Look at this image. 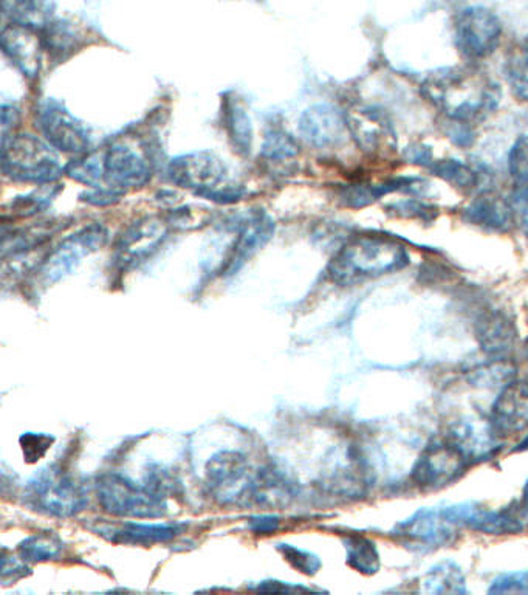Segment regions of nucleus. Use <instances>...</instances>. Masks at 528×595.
Here are the masks:
<instances>
[{
    "label": "nucleus",
    "instance_id": "1",
    "mask_svg": "<svg viewBox=\"0 0 528 595\" xmlns=\"http://www.w3.org/2000/svg\"><path fill=\"white\" fill-rule=\"evenodd\" d=\"M422 95L445 120L475 124L501 105L500 84L476 66L437 69L424 78Z\"/></svg>",
    "mask_w": 528,
    "mask_h": 595
},
{
    "label": "nucleus",
    "instance_id": "2",
    "mask_svg": "<svg viewBox=\"0 0 528 595\" xmlns=\"http://www.w3.org/2000/svg\"><path fill=\"white\" fill-rule=\"evenodd\" d=\"M408 264V251L397 240L384 236H357L336 251L328 262L327 276L336 286H357L398 272Z\"/></svg>",
    "mask_w": 528,
    "mask_h": 595
},
{
    "label": "nucleus",
    "instance_id": "3",
    "mask_svg": "<svg viewBox=\"0 0 528 595\" xmlns=\"http://www.w3.org/2000/svg\"><path fill=\"white\" fill-rule=\"evenodd\" d=\"M2 172L13 182L50 185L64 174L55 147L32 134L2 136Z\"/></svg>",
    "mask_w": 528,
    "mask_h": 595
},
{
    "label": "nucleus",
    "instance_id": "4",
    "mask_svg": "<svg viewBox=\"0 0 528 595\" xmlns=\"http://www.w3.org/2000/svg\"><path fill=\"white\" fill-rule=\"evenodd\" d=\"M24 502L29 509L53 519H72L86 509V487L64 468L48 467L25 487Z\"/></svg>",
    "mask_w": 528,
    "mask_h": 595
},
{
    "label": "nucleus",
    "instance_id": "5",
    "mask_svg": "<svg viewBox=\"0 0 528 595\" xmlns=\"http://www.w3.org/2000/svg\"><path fill=\"white\" fill-rule=\"evenodd\" d=\"M96 497L107 513L120 519H160L168 513V498L120 473H106L96 480Z\"/></svg>",
    "mask_w": 528,
    "mask_h": 595
},
{
    "label": "nucleus",
    "instance_id": "6",
    "mask_svg": "<svg viewBox=\"0 0 528 595\" xmlns=\"http://www.w3.org/2000/svg\"><path fill=\"white\" fill-rule=\"evenodd\" d=\"M109 233L101 224H91L62 239L47 257L40 260L38 267L33 272L32 287L36 290H46L68 276L72 275L84 258L106 246Z\"/></svg>",
    "mask_w": 528,
    "mask_h": 595
},
{
    "label": "nucleus",
    "instance_id": "7",
    "mask_svg": "<svg viewBox=\"0 0 528 595\" xmlns=\"http://www.w3.org/2000/svg\"><path fill=\"white\" fill-rule=\"evenodd\" d=\"M251 471L245 454L225 450L214 454L205 468V486L213 500L225 505H249Z\"/></svg>",
    "mask_w": 528,
    "mask_h": 595
},
{
    "label": "nucleus",
    "instance_id": "8",
    "mask_svg": "<svg viewBox=\"0 0 528 595\" xmlns=\"http://www.w3.org/2000/svg\"><path fill=\"white\" fill-rule=\"evenodd\" d=\"M470 457V450L460 441L432 443L413 464L412 483L427 491L452 486L467 471Z\"/></svg>",
    "mask_w": 528,
    "mask_h": 595
},
{
    "label": "nucleus",
    "instance_id": "9",
    "mask_svg": "<svg viewBox=\"0 0 528 595\" xmlns=\"http://www.w3.org/2000/svg\"><path fill=\"white\" fill-rule=\"evenodd\" d=\"M454 38L457 50L467 61L478 62L490 58L501 44L500 17L485 7H468L454 21Z\"/></svg>",
    "mask_w": 528,
    "mask_h": 595
},
{
    "label": "nucleus",
    "instance_id": "10",
    "mask_svg": "<svg viewBox=\"0 0 528 595\" xmlns=\"http://www.w3.org/2000/svg\"><path fill=\"white\" fill-rule=\"evenodd\" d=\"M171 231L168 219L147 216L135 221L116 240L113 265L120 272L140 267L160 250Z\"/></svg>",
    "mask_w": 528,
    "mask_h": 595
},
{
    "label": "nucleus",
    "instance_id": "11",
    "mask_svg": "<svg viewBox=\"0 0 528 595\" xmlns=\"http://www.w3.org/2000/svg\"><path fill=\"white\" fill-rule=\"evenodd\" d=\"M347 132L364 154L376 158L393 157L398 150L393 121L375 106H357L346 112Z\"/></svg>",
    "mask_w": 528,
    "mask_h": 595
},
{
    "label": "nucleus",
    "instance_id": "12",
    "mask_svg": "<svg viewBox=\"0 0 528 595\" xmlns=\"http://www.w3.org/2000/svg\"><path fill=\"white\" fill-rule=\"evenodd\" d=\"M38 126L46 142L59 153L83 155L91 150V132L86 126L57 99H47L40 105Z\"/></svg>",
    "mask_w": 528,
    "mask_h": 595
},
{
    "label": "nucleus",
    "instance_id": "13",
    "mask_svg": "<svg viewBox=\"0 0 528 595\" xmlns=\"http://www.w3.org/2000/svg\"><path fill=\"white\" fill-rule=\"evenodd\" d=\"M457 524L445 510H420L411 519L394 528V537L405 546L419 552H431L456 542Z\"/></svg>",
    "mask_w": 528,
    "mask_h": 595
},
{
    "label": "nucleus",
    "instance_id": "14",
    "mask_svg": "<svg viewBox=\"0 0 528 595\" xmlns=\"http://www.w3.org/2000/svg\"><path fill=\"white\" fill-rule=\"evenodd\" d=\"M166 172L176 187L194 191L199 198L217 190L225 180V165L216 154L208 151L172 158Z\"/></svg>",
    "mask_w": 528,
    "mask_h": 595
},
{
    "label": "nucleus",
    "instance_id": "15",
    "mask_svg": "<svg viewBox=\"0 0 528 595\" xmlns=\"http://www.w3.org/2000/svg\"><path fill=\"white\" fill-rule=\"evenodd\" d=\"M276 224L273 217L265 212L250 213L245 219L239 222L235 242L221 262L220 276H232L257 253L275 236Z\"/></svg>",
    "mask_w": 528,
    "mask_h": 595
},
{
    "label": "nucleus",
    "instance_id": "16",
    "mask_svg": "<svg viewBox=\"0 0 528 595\" xmlns=\"http://www.w3.org/2000/svg\"><path fill=\"white\" fill-rule=\"evenodd\" d=\"M105 158V187L125 192L134 188H143L151 180L149 160L142 151L131 144L116 142L103 153Z\"/></svg>",
    "mask_w": 528,
    "mask_h": 595
},
{
    "label": "nucleus",
    "instance_id": "17",
    "mask_svg": "<svg viewBox=\"0 0 528 595\" xmlns=\"http://www.w3.org/2000/svg\"><path fill=\"white\" fill-rule=\"evenodd\" d=\"M0 47L22 75L36 80L43 70V38L39 29L10 24L0 33Z\"/></svg>",
    "mask_w": 528,
    "mask_h": 595
},
{
    "label": "nucleus",
    "instance_id": "18",
    "mask_svg": "<svg viewBox=\"0 0 528 595\" xmlns=\"http://www.w3.org/2000/svg\"><path fill=\"white\" fill-rule=\"evenodd\" d=\"M443 510L457 526L482 534L512 535L524 528V521L519 519L516 510H490L476 504H460Z\"/></svg>",
    "mask_w": 528,
    "mask_h": 595
},
{
    "label": "nucleus",
    "instance_id": "19",
    "mask_svg": "<svg viewBox=\"0 0 528 595\" xmlns=\"http://www.w3.org/2000/svg\"><path fill=\"white\" fill-rule=\"evenodd\" d=\"M491 431L496 436L518 435L528 428V383L513 382L502 390L491 408Z\"/></svg>",
    "mask_w": 528,
    "mask_h": 595
},
{
    "label": "nucleus",
    "instance_id": "20",
    "mask_svg": "<svg viewBox=\"0 0 528 595\" xmlns=\"http://www.w3.org/2000/svg\"><path fill=\"white\" fill-rule=\"evenodd\" d=\"M346 131V112L327 103L309 107L299 118V132L302 139L315 147L334 146L341 142Z\"/></svg>",
    "mask_w": 528,
    "mask_h": 595
},
{
    "label": "nucleus",
    "instance_id": "21",
    "mask_svg": "<svg viewBox=\"0 0 528 595\" xmlns=\"http://www.w3.org/2000/svg\"><path fill=\"white\" fill-rule=\"evenodd\" d=\"M297 495V484L275 465H267V467L254 472L249 505L262 509H283L291 504Z\"/></svg>",
    "mask_w": 528,
    "mask_h": 595
},
{
    "label": "nucleus",
    "instance_id": "22",
    "mask_svg": "<svg viewBox=\"0 0 528 595\" xmlns=\"http://www.w3.org/2000/svg\"><path fill=\"white\" fill-rule=\"evenodd\" d=\"M464 212L465 221L482 230L507 233L515 225L508 199L494 191L480 192Z\"/></svg>",
    "mask_w": 528,
    "mask_h": 595
},
{
    "label": "nucleus",
    "instance_id": "23",
    "mask_svg": "<svg viewBox=\"0 0 528 595\" xmlns=\"http://www.w3.org/2000/svg\"><path fill=\"white\" fill-rule=\"evenodd\" d=\"M65 225L62 221H43L38 224L28 225L20 230H11L10 235L3 233L2 236V260L10 261L22 260L32 251L39 250L46 246L48 240L53 238L57 233L64 230Z\"/></svg>",
    "mask_w": 528,
    "mask_h": 595
},
{
    "label": "nucleus",
    "instance_id": "24",
    "mask_svg": "<svg viewBox=\"0 0 528 595\" xmlns=\"http://www.w3.org/2000/svg\"><path fill=\"white\" fill-rule=\"evenodd\" d=\"M182 524H143L124 523L121 526L98 528L103 537L118 545L151 546L155 543H166L182 534Z\"/></svg>",
    "mask_w": 528,
    "mask_h": 595
},
{
    "label": "nucleus",
    "instance_id": "25",
    "mask_svg": "<svg viewBox=\"0 0 528 595\" xmlns=\"http://www.w3.org/2000/svg\"><path fill=\"white\" fill-rule=\"evenodd\" d=\"M478 340L483 353L491 357H505L516 343V328L502 312H490L480 318Z\"/></svg>",
    "mask_w": 528,
    "mask_h": 595
},
{
    "label": "nucleus",
    "instance_id": "26",
    "mask_svg": "<svg viewBox=\"0 0 528 595\" xmlns=\"http://www.w3.org/2000/svg\"><path fill=\"white\" fill-rule=\"evenodd\" d=\"M221 110H224L221 112L224 126L232 147L242 157H249L253 150L254 131L245 103L238 95L227 94Z\"/></svg>",
    "mask_w": 528,
    "mask_h": 595
},
{
    "label": "nucleus",
    "instance_id": "27",
    "mask_svg": "<svg viewBox=\"0 0 528 595\" xmlns=\"http://www.w3.org/2000/svg\"><path fill=\"white\" fill-rule=\"evenodd\" d=\"M0 10L11 24L40 32L53 21L55 0H0Z\"/></svg>",
    "mask_w": 528,
    "mask_h": 595
},
{
    "label": "nucleus",
    "instance_id": "28",
    "mask_svg": "<svg viewBox=\"0 0 528 595\" xmlns=\"http://www.w3.org/2000/svg\"><path fill=\"white\" fill-rule=\"evenodd\" d=\"M40 38H43L44 50L57 64L72 57L83 40L80 29L68 21H51L40 29Z\"/></svg>",
    "mask_w": 528,
    "mask_h": 595
},
{
    "label": "nucleus",
    "instance_id": "29",
    "mask_svg": "<svg viewBox=\"0 0 528 595\" xmlns=\"http://www.w3.org/2000/svg\"><path fill=\"white\" fill-rule=\"evenodd\" d=\"M504 73L512 94L519 102L528 103V44L509 48L505 57Z\"/></svg>",
    "mask_w": 528,
    "mask_h": 595
},
{
    "label": "nucleus",
    "instance_id": "30",
    "mask_svg": "<svg viewBox=\"0 0 528 595\" xmlns=\"http://www.w3.org/2000/svg\"><path fill=\"white\" fill-rule=\"evenodd\" d=\"M299 154V143L283 126H272L265 132L261 157L268 164H286Z\"/></svg>",
    "mask_w": 528,
    "mask_h": 595
},
{
    "label": "nucleus",
    "instance_id": "31",
    "mask_svg": "<svg viewBox=\"0 0 528 595\" xmlns=\"http://www.w3.org/2000/svg\"><path fill=\"white\" fill-rule=\"evenodd\" d=\"M347 564L364 575H374L380 569V552L375 543L361 535L345 538Z\"/></svg>",
    "mask_w": 528,
    "mask_h": 595
},
{
    "label": "nucleus",
    "instance_id": "32",
    "mask_svg": "<svg viewBox=\"0 0 528 595\" xmlns=\"http://www.w3.org/2000/svg\"><path fill=\"white\" fill-rule=\"evenodd\" d=\"M467 580L459 568L454 563H442L432 568L424 575L422 585L427 593L432 594H464L467 593L465 586Z\"/></svg>",
    "mask_w": 528,
    "mask_h": 595
},
{
    "label": "nucleus",
    "instance_id": "33",
    "mask_svg": "<svg viewBox=\"0 0 528 595\" xmlns=\"http://www.w3.org/2000/svg\"><path fill=\"white\" fill-rule=\"evenodd\" d=\"M64 543L57 534H35L21 542L20 556L27 563H43V561L55 560L61 556Z\"/></svg>",
    "mask_w": 528,
    "mask_h": 595
},
{
    "label": "nucleus",
    "instance_id": "34",
    "mask_svg": "<svg viewBox=\"0 0 528 595\" xmlns=\"http://www.w3.org/2000/svg\"><path fill=\"white\" fill-rule=\"evenodd\" d=\"M64 174L86 187H105V158L103 154L77 155L65 166Z\"/></svg>",
    "mask_w": 528,
    "mask_h": 595
},
{
    "label": "nucleus",
    "instance_id": "35",
    "mask_svg": "<svg viewBox=\"0 0 528 595\" xmlns=\"http://www.w3.org/2000/svg\"><path fill=\"white\" fill-rule=\"evenodd\" d=\"M59 191H61L59 185H39V190L14 199L10 205L11 213L21 217H32L46 212L47 209H50L51 202L55 201Z\"/></svg>",
    "mask_w": 528,
    "mask_h": 595
},
{
    "label": "nucleus",
    "instance_id": "36",
    "mask_svg": "<svg viewBox=\"0 0 528 595\" xmlns=\"http://www.w3.org/2000/svg\"><path fill=\"white\" fill-rule=\"evenodd\" d=\"M428 168L434 176L441 177L445 182L459 188V190H475L476 185L479 183L478 172L459 160L432 162Z\"/></svg>",
    "mask_w": 528,
    "mask_h": 595
},
{
    "label": "nucleus",
    "instance_id": "37",
    "mask_svg": "<svg viewBox=\"0 0 528 595\" xmlns=\"http://www.w3.org/2000/svg\"><path fill=\"white\" fill-rule=\"evenodd\" d=\"M386 195L384 185L350 183L339 190V199L350 209H363Z\"/></svg>",
    "mask_w": 528,
    "mask_h": 595
},
{
    "label": "nucleus",
    "instance_id": "38",
    "mask_svg": "<svg viewBox=\"0 0 528 595\" xmlns=\"http://www.w3.org/2000/svg\"><path fill=\"white\" fill-rule=\"evenodd\" d=\"M278 550L297 571L305 575H315L321 569V560L309 550L299 549L297 546L278 545Z\"/></svg>",
    "mask_w": 528,
    "mask_h": 595
},
{
    "label": "nucleus",
    "instance_id": "39",
    "mask_svg": "<svg viewBox=\"0 0 528 595\" xmlns=\"http://www.w3.org/2000/svg\"><path fill=\"white\" fill-rule=\"evenodd\" d=\"M22 453L28 464H35L46 456L55 443L53 436L44 432H24L20 438Z\"/></svg>",
    "mask_w": 528,
    "mask_h": 595
},
{
    "label": "nucleus",
    "instance_id": "40",
    "mask_svg": "<svg viewBox=\"0 0 528 595\" xmlns=\"http://www.w3.org/2000/svg\"><path fill=\"white\" fill-rule=\"evenodd\" d=\"M508 168L515 183H528V135L519 136L509 150Z\"/></svg>",
    "mask_w": 528,
    "mask_h": 595
},
{
    "label": "nucleus",
    "instance_id": "41",
    "mask_svg": "<svg viewBox=\"0 0 528 595\" xmlns=\"http://www.w3.org/2000/svg\"><path fill=\"white\" fill-rule=\"evenodd\" d=\"M508 202L512 206L513 222L528 236V183H516Z\"/></svg>",
    "mask_w": 528,
    "mask_h": 595
},
{
    "label": "nucleus",
    "instance_id": "42",
    "mask_svg": "<svg viewBox=\"0 0 528 595\" xmlns=\"http://www.w3.org/2000/svg\"><path fill=\"white\" fill-rule=\"evenodd\" d=\"M490 594H528V571L512 572L497 576L489 590Z\"/></svg>",
    "mask_w": 528,
    "mask_h": 595
},
{
    "label": "nucleus",
    "instance_id": "43",
    "mask_svg": "<svg viewBox=\"0 0 528 595\" xmlns=\"http://www.w3.org/2000/svg\"><path fill=\"white\" fill-rule=\"evenodd\" d=\"M389 212L398 217H411V219H424L432 221L437 216V210L432 209L431 205L416 201V199H409V201H401L393 203L389 206Z\"/></svg>",
    "mask_w": 528,
    "mask_h": 595
},
{
    "label": "nucleus",
    "instance_id": "44",
    "mask_svg": "<svg viewBox=\"0 0 528 595\" xmlns=\"http://www.w3.org/2000/svg\"><path fill=\"white\" fill-rule=\"evenodd\" d=\"M123 195L124 192L113 190V188L109 187L92 188V190L81 194V201L95 206H107L120 202Z\"/></svg>",
    "mask_w": 528,
    "mask_h": 595
},
{
    "label": "nucleus",
    "instance_id": "45",
    "mask_svg": "<svg viewBox=\"0 0 528 595\" xmlns=\"http://www.w3.org/2000/svg\"><path fill=\"white\" fill-rule=\"evenodd\" d=\"M27 561H20L14 557H7L3 554L2 557V583L3 585H10V583L17 582V580L24 579L25 575L29 574V569L27 568Z\"/></svg>",
    "mask_w": 528,
    "mask_h": 595
},
{
    "label": "nucleus",
    "instance_id": "46",
    "mask_svg": "<svg viewBox=\"0 0 528 595\" xmlns=\"http://www.w3.org/2000/svg\"><path fill=\"white\" fill-rule=\"evenodd\" d=\"M245 191L240 187H232V185H225V187H219L217 190L208 192V194L203 195V199H208V201L220 203V205H228V203H235L240 201L243 198Z\"/></svg>",
    "mask_w": 528,
    "mask_h": 595
},
{
    "label": "nucleus",
    "instance_id": "47",
    "mask_svg": "<svg viewBox=\"0 0 528 595\" xmlns=\"http://www.w3.org/2000/svg\"><path fill=\"white\" fill-rule=\"evenodd\" d=\"M280 520L273 515H257L250 519L249 526L254 534L268 535L278 531Z\"/></svg>",
    "mask_w": 528,
    "mask_h": 595
},
{
    "label": "nucleus",
    "instance_id": "48",
    "mask_svg": "<svg viewBox=\"0 0 528 595\" xmlns=\"http://www.w3.org/2000/svg\"><path fill=\"white\" fill-rule=\"evenodd\" d=\"M257 591H264V593H298V591H310L308 587H299L291 585V583L284 582H262L260 586L256 587Z\"/></svg>",
    "mask_w": 528,
    "mask_h": 595
},
{
    "label": "nucleus",
    "instance_id": "49",
    "mask_svg": "<svg viewBox=\"0 0 528 595\" xmlns=\"http://www.w3.org/2000/svg\"><path fill=\"white\" fill-rule=\"evenodd\" d=\"M408 158L411 164L430 166L432 164V151L427 146H413L408 150Z\"/></svg>",
    "mask_w": 528,
    "mask_h": 595
},
{
    "label": "nucleus",
    "instance_id": "50",
    "mask_svg": "<svg viewBox=\"0 0 528 595\" xmlns=\"http://www.w3.org/2000/svg\"><path fill=\"white\" fill-rule=\"evenodd\" d=\"M0 116H2V135L7 134L14 124L20 123L21 114L17 107L3 105Z\"/></svg>",
    "mask_w": 528,
    "mask_h": 595
},
{
    "label": "nucleus",
    "instance_id": "51",
    "mask_svg": "<svg viewBox=\"0 0 528 595\" xmlns=\"http://www.w3.org/2000/svg\"><path fill=\"white\" fill-rule=\"evenodd\" d=\"M515 510L520 520L528 521V480L526 487H524L523 498L515 504Z\"/></svg>",
    "mask_w": 528,
    "mask_h": 595
},
{
    "label": "nucleus",
    "instance_id": "52",
    "mask_svg": "<svg viewBox=\"0 0 528 595\" xmlns=\"http://www.w3.org/2000/svg\"><path fill=\"white\" fill-rule=\"evenodd\" d=\"M526 450H528V436L523 442L519 443L518 449L513 450V452L519 453L526 452Z\"/></svg>",
    "mask_w": 528,
    "mask_h": 595
}]
</instances>
